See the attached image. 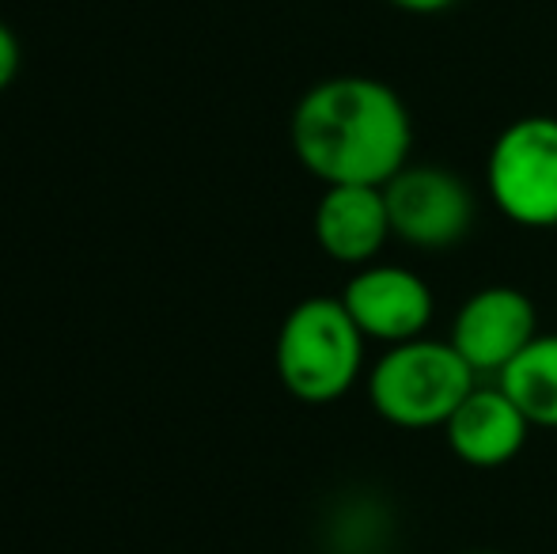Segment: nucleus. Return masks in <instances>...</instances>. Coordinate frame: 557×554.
Returning a JSON list of instances; mask_svg holds the SVG:
<instances>
[{"label": "nucleus", "instance_id": "nucleus-1", "mask_svg": "<svg viewBox=\"0 0 557 554\" xmlns=\"http://www.w3.org/2000/svg\"><path fill=\"white\" fill-rule=\"evenodd\" d=\"M288 137L323 186H387L410 163L413 119L391 84L342 73L304 91Z\"/></svg>", "mask_w": 557, "mask_h": 554}, {"label": "nucleus", "instance_id": "nucleus-2", "mask_svg": "<svg viewBox=\"0 0 557 554\" xmlns=\"http://www.w3.org/2000/svg\"><path fill=\"white\" fill-rule=\"evenodd\" d=\"M364 346L368 338L345 311L342 296H304L277 327L273 365L281 387L308 407H331L364 372Z\"/></svg>", "mask_w": 557, "mask_h": 554}, {"label": "nucleus", "instance_id": "nucleus-3", "mask_svg": "<svg viewBox=\"0 0 557 554\" xmlns=\"http://www.w3.org/2000/svg\"><path fill=\"white\" fill-rule=\"evenodd\" d=\"M474 369L447 338H410L383 346L368 369V403L395 429H444L474 387Z\"/></svg>", "mask_w": 557, "mask_h": 554}, {"label": "nucleus", "instance_id": "nucleus-4", "mask_svg": "<svg viewBox=\"0 0 557 554\" xmlns=\"http://www.w3.org/2000/svg\"><path fill=\"white\" fill-rule=\"evenodd\" d=\"M485 190L508 224L557 229V119L523 114L508 122L485 156Z\"/></svg>", "mask_w": 557, "mask_h": 554}, {"label": "nucleus", "instance_id": "nucleus-5", "mask_svg": "<svg viewBox=\"0 0 557 554\" xmlns=\"http://www.w3.org/2000/svg\"><path fill=\"white\" fill-rule=\"evenodd\" d=\"M383 198H387L395 239L429 255L459 247L478 217L470 183L441 163H406L383 186Z\"/></svg>", "mask_w": 557, "mask_h": 554}, {"label": "nucleus", "instance_id": "nucleus-6", "mask_svg": "<svg viewBox=\"0 0 557 554\" xmlns=\"http://www.w3.org/2000/svg\"><path fill=\"white\" fill-rule=\"evenodd\" d=\"M539 334V311L523 288L485 285L459 304L451 319V342L462 361L482 380H497Z\"/></svg>", "mask_w": 557, "mask_h": 554}, {"label": "nucleus", "instance_id": "nucleus-7", "mask_svg": "<svg viewBox=\"0 0 557 554\" xmlns=\"http://www.w3.org/2000/svg\"><path fill=\"white\" fill-rule=\"evenodd\" d=\"M342 304L368 342L398 346L421 338L436 316V293L418 270L398 262H368L345 281Z\"/></svg>", "mask_w": 557, "mask_h": 554}, {"label": "nucleus", "instance_id": "nucleus-8", "mask_svg": "<svg viewBox=\"0 0 557 554\" xmlns=\"http://www.w3.org/2000/svg\"><path fill=\"white\" fill-rule=\"evenodd\" d=\"M531 429L535 426L508 399L505 387L497 380H482L447 418L444 441L459 464L474 467V471H497L528 448Z\"/></svg>", "mask_w": 557, "mask_h": 554}, {"label": "nucleus", "instance_id": "nucleus-9", "mask_svg": "<svg viewBox=\"0 0 557 554\" xmlns=\"http://www.w3.org/2000/svg\"><path fill=\"white\" fill-rule=\"evenodd\" d=\"M311 229L326 259L352 270L380 262L383 247L395 239L383 186H326Z\"/></svg>", "mask_w": 557, "mask_h": 554}, {"label": "nucleus", "instance_id": "nucleus-10", "mask_svg": "<svg viewBox=\"0 0 557 554\" xmlns=\"http://www.w3.org/2000/svg\"><path fill=\"white\" fill-rule=\"evenodd\" d=\"M497 384L535 429H557V331H539Z\"/></svg>", "mask_w": 557, "mask_h": 554}, {"label": "nucleus", "instance_id": "nucleus-11", "mask_svg": "<svg viewBox=\"0 0 557 554\" xmlns=\"http://www.w3.org/2000/svg\"><path fill=\"white\" fill-rule=\"evenodd\" d=\"M23 69V50H20V38L8 23H0V91L20 76Z\"/></svg>", "mask_w": 557, "mask_h": 554}, {"label": "nucleus", "instance_id": "nucleus-12", "mask_svg": "<svg viewBox=\"0 0 557 554\" xmlns=\"http://www.w3.org/2000/svg\"><path fill=\"white\" fill-rule=\"evenodd\" d=\"M387 4L406 15H441V12H451L462 0H387Z\"/></svg>", "mask_w": 557, "mask_h": 554}, {"label": "nucleus", "instance_id": "nucleus-13", "mask_svg": "<svg viewBox=\"0 0 557 554\" xmlns=\"http://www.w3.org/2000/svg\"><path fill=\"white\" fill-rule=\"evenodd\" d=\"M459 554H497V551H459Z\"/></svg>", "mask_w": 557, "mask_h": 554}]
</instances>
